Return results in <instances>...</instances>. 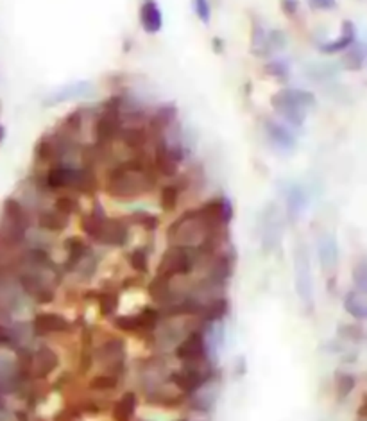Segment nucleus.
Returning <instances> with one entry per match:
<instances>
[{
  "instance_id": "393cba45",
  "label": "nucleus",
  "mask_w": 367,
  "mask_h": 421,
  "mask_svg": "<svg viewBox=\"0 0 367 421\" xmlns=\"http://www.w3.org/2000/svg\"><path fill=\"white\" fill-rule=\"evenodd\" d=\"M140 25L147 34H156L163 27V13L156 0H143L140 6Z\"/></svg>"
},
{
  "instance_id": "dca6fc26",
  "label": "nucleus",
  "mask_w": 367,
  "mask_h": 421,
  "mask_svg": "<svg viewBox=\"0 0 367 421\" xmlns=\"http://www.w3.org/2000/svg\"><path fill=\"white\" fill-rule=\"evenodd\" d=\"M176 118H178V108H176V104H160V106L147 117V130H149L150 134V142H153L154 138L165 134L167 131L176 124Z\"/></svg>"
},
{
  "instance_id": "473e14b6",
  "label": "nucleus",
  "mask_w": 367,
  "mask_h": 421,
  "mask_svg": "<svg viewBox=\"0 0 367 421\" xmlns=\"http://www.w3.org/2000/svg\"><path fill=\"white\" fill-rule=\"evenodd\" d=\"M251 54H255L257 58H267V56H271L267 29L258 20L251 22Z\"/></svg>"
},
{
  "instance_id": "39448f33",
  "label": "nucleus",
  "mask_w": 367,
  "mask_h": 421,
  "mask_svg": "<svg viewBox=\"0 0 367 421\" xmlns=\"http://www.w3.org/2000/svg\"><path fill=\"white\" fill-rule=\"evenodd\" d=\"M198 262H201L194 249L181 248V246H169L163 251L162 258L156 268V276L167 279L185 278L194 271Z\"/></svg>"
},
{
  "instance_id": "f03ea898",
  "label": "nucleus",
  "mask_w": 367,
  "mask_h": 421,
  "mask_svg": "<svg viewBox=\"0 0 367 421\" xmlns=\"http://www.w3.org/2000/svg\"><path fill=\"white\" fill-rule=\"evenodd\" d=\"M271 106L290 127H303L308 111L317 106V99L308 90L283 88L271 97Z\"/></svg>"
},
{
  "instance_id": "49530a36",
  "label": "nucleus",
  "mask_w": 367,
  "mask_h": 421,
  "mask_svg": "<svg viewBox=\"0 0 367 421\" xmlns=\"http://www.w3.org/2000/svg\"><path fill=\"white\" fill-rule=\"evenodd\" d=\"M308 4L316 11H333L337 8V0H308Z\"/></svg>"
},
{
  "instance_id": "603ef678",
  "label": "nucleus",
  "mask_w": 367,
  "mask_h": 421,
  "mask_svg": "<svg viewBox=\"0 0 367 421\" xmlns=\"http://www.w3.org/2000/svg\"><path fill=\"white\" fill-rule=\"evenodd\" d=\"M0 396H2V386H0ZM0 409H2V407H0Z\"/></svg>"
},
{
  "instance_id": "58836bf2",
  "label": "nucleus",
  "mask_w": 367,
  "mask_h": 421,
  "mask_svg": "<svg viewBox=\"0 0 367 421\" xmlns=\"http://www.w3.org/2000/svg\"><path fill=\"white\" fill-rule=\"evenodd\" d=\"M356 386V377L346 371H335V391L340 398H346L353 393Z\"/></svg>"
},
{
  "instance_id": "ea45409f",
  "label": "nucleus",
  "mask_w": 367,
  "mask_h": 421,
  "mask_svg": "<svg viewBox=\"0 0 367 421\" xmlns=\"http://www.w3.org/2000/svg\"><path fill=\"white\" fill-rule=\"evenodd\" d=\"M129 260V265L134 272L139 275H147L149 272V253H147L146 248H136L129 253L127 256Z\"/></svg>"
},
{
  "instance_id": "4468645a",
  "label": "nucleus",
  "mask_w": 367,
  "mask_h": 421,
  "mask_svg": "<svg viewBox=\"0 0 367 421\" xmlns=\"http://www.w3.org/2000/svg\"><path fill=\"white\" fill-rule=\"evenodd\" d=\"M131 239V225L127 217H108L103 233L99 237V246L106 248H124L129 244Z\"/></svg>"
},
{
  "instance_id": "4be33fe9",
  "label": "nucleus",
  "mask_w": 367,
  "mask_h": 421,
  "mask_svg": "<svg viewBox=\"0 0 367 421\" xmlns=\"http://www.w3.org/2000/svg\"><path fill=\"white\" fill-rule=\"evenodd\" d=\"M317 255H319L323 271L332 275L337 269V262H339V244H337L335 235H332V233L321 235L319 242H317Z\"/></svg>"
},
{
  "instance_id": "2f4dec72",
  "label": "nucleus",
  "mask_w": 367,
  "mask_h": 421,
  "mask_svg": "<svg viewBox=\"0 0 367 421\" xmlns=\"http://www.w3.org/2000/svg\"><path fill=\"white\" fill-rule=\"evenodd\" d=\"M139 407V396L133 391H127L115 402L113 406V420L115 421H131V417L136 413Z\"/></svg>"
},
{
  "instance_id": "a211bd4d",
  "label": "nucleus",
  "mask_w": 367,
  "mask_h": 421,
  "mask_svg": "<svg viewBox=\"0 0 367 421\" xmlns=\"http://www.w3.org/2000/svg\"><path fill=\"white\" fill-rule=\"evenodd\" d=\"M117 142L122 144L131 154L146 153V147L150 142V134L147 124H124Z\"/></svg>"
},
{
  "instance_id": "f3484780",
  "label": "nucleus",
  "mask_w": 367,
  "mask_h": 421,
  "mask_svg": "<svg viewBox=\"0 0 367 421\" xmlns=\"http://www.w3.org/2000/svg\"><path fill=\"white\" fill-rule=\"evenodd\" d=\"M91 92H94V87H91L90 81H74V83H68L65 87L58 88V90L51 92L44 101V106L51 108L58 106V104L72 103V101H77V99L88 97V95H91Z\"/></svg>"
},
{
  "instance_id": "8fccbe9b",
  "label": "nucleus",
  "mask_w": 367,
  "mask_h": 421,
  "mask_svg": "<svg viewBox=\"0 0 367 421\" xmlns=\"http://www.w3.org/2000/svg\"><path fill=\"white\" fill-rule=\"evenodd\" d=\"M4 138H6V127L0 124V144L4 142Z\"/></svg>"
},
{
  "instance_id": "a878e982",
  "label": "nucleus",
  "mask_w": 367,
  "mask_h": 421,
  "mask_svg": "<svg viewBox=\"0 0 367 421\" xmlns=\"http://www.w3.org/2000/svg\"><path fill=\"white\" fill-rule=\"evenodd\" d=\"M308 196L307 190L300 185V183H292L288 187L287 194H285V210H287V219L290 222H296L301 217V213L307 210Z\"/></svg>"
},
{
  "instance_id": "412c9836",
  "label": "nucleus",
  "mask_w": 367,
  "mask_h": 421,
  "mask_svg": "<svg viewBox=\"0 0 367 421\" xmlns=\"http://www.w3.org/2000/svg\"><path fill=\"white\" fill-rule=\"evenodd\" d=\"M36 225L47 233H63L70 225V217L58 212L54 206H44L36 212Z\"/></svg>"
},
{
  "instance_id": "a18cd8bd",
  "label": "nucleus",
  "mask_w": 367,
  "mask_h": 421,
  "mask_svg": "<svg viewBox=\"0 0 367 421\" xmlns=\"http://www.w3.org/2000/svg\"><path fill=\"white\" fill-rule=\"evenodd\" d=\"M192 9H194L195 16L201 20L202 24H210V20H212V6H210V0H192Z\"/></svg>"
},
{
  "instance_id": "f704fd0d",
  "label": "nucleus",
  "mask_w": 367,
  "mask_h": 421,
  "mask_svg": "<svg viewBox=\"0 0 367 421\" xmlns=\"http://www.w3.org/2000/svg\"><path fill=\"white\" fill-rule=\"evenodd\" d=\"M97 301H99V310L103 314V318H110L117 312L120 305V294L113 289H108V291H99L95 294Z\"/></svg>"
},
{
  "instance_id": "5701e85b",
  "label": "nucleus",
  "mask_w": 367,
  "mask_h": 421,
  "mask_svg": "<svg viewBox=\"0 0 367 421\" xmlns=\"http://www.w3.org/2000/svg\"><path fill=\"white\" fill-rule=\"evenodd\" d=\"M228 312H229L228 298H224V296H215V298H210L208 301H205V305H202L201 314L198 315L199 325H202V327H208V325L221 323Z\"/></svg>"
},
{
  "instance_id": "aec40b11",
  "label": "nucleus",
  "mask_w": 367,
  "mask_h": 421,
  "mask_svg": "<svg viewBox=\"0 0 367 421\" xmlns=\"http://www.w3.org/2000/svg\"><path fill=\"white\" fill-rule=\"evenodd\" d=\"M147 292H149V298L153 299L154 303L162 308L170 307V305L181 299L179 292L174 287V279L160 278V276H154L150 279L149 285H147Z\"/></svg>"
},
{
  "instance_id": "e433bc0d",
  "label": "nucleus",
  "mask_w": 367,
  "mask_h": 421,
  "mask_svg": "<svg viewBox=\"0 0 367 421\" xmlns=\"http://www.w3.org/2000/svg\"><path fill=\"white\" fill-rule=\"evenodd\" d=\"M54 208L58 210V212L63 213V215L72 217V215H77V213H79L81 203L77 201V197H75L74 194L63 192V194H58V196H56Z\"/></svg>"
},
{
  "instance_id": "f257e3e1",
  "label": "nucleus",
  "mask_w": 367,
  "mask_h": 421,
  "mask_svg": "<svg viewBox=\"0 0 367 421\" xmlns=\"http://www.w3.org/2000/svg\"><path fill=\"white\" fill-rule=\"evenodd\" d=\"M160 176L146 153L129 154L115 162L104 174V192L119 201H133L158 187Z\"/></svg>"
},
{
  "instance_id": "f8f14e48",
  "label": "nucleus",
  "mask_w": 367,
  "mask_h": 421,
  "mask_svg": "<svg viewBox=\"0 0 367 421\" xmlns=\"http://www.w3.org/2000/svg\"><path fill=\"white\" fill-rule=\"evenodd\" d=\"M160 325V310L154 307H143L139 314L117 315L113 327L120 332H154Z\"/></svg>"
},
{
  "instance_id": "cd10ccee",
  "label": "nucleus",
  "mask_w": 367,
  "mask_h": 421,
  "mask_svg": "<svg viewBox=\"0 0 367 421\" xmlns=\"http://www.w3.org/2000/svg\"><path fill=\"white\" fill-rule=\"evenodd\" d=\"M0 217H6V219L13 220L16 225L24 226V228L31 230L32 226V213L22 205L15 196L6 197L2 201V208H0Z\"/></svg>"
},
{
  "instance_id": "9d476101",
  "label": "nucleus",
  "mask_w": 367,
  "mask_h": 421,
  "mask_svg": "<svg viewBox=\"0 0 367 421\" xmlns=\"http://www.w3.org/2000/svg\"><path fill=\"white\" fill-rule=\"evenodd\" d=\"M169 380L170 384H174V387L178 391H181L183 394H194L195 391H199L201 387H205L206 384H210V380H212V371L201 370V367L194 366V364H186L181 370L172 371Z\"/></svg>"
},
{
  "instance_id": "b1692460",
  "label": "nucleus",
  "mask_w": 367,
  "mask_h": 421,
  "mask_svg": "<svg viewBox=\"0 0 367 421\" xmlns=\"http://www.w3.org/2000/svg\"><path fill=\"white\" fill-rule=\"evenodd\" d=\"M65 251H67V256H65L63 269L67 272H75V269L79 268V264L86 258V255L90 253V248L84 242L81 237H68L65 240Z\"/></svg>"
},
{
  "instance_id": "6e6552de",
  "label": "nucleus",
  "mask_w": 367,
  "mask_h": 421,
  "mask_svg": "<svg viewBox=\"0 0 367 421\" xmlns=\"http://www.w3.org/2000/svg\"><path fill=\"white\" fill-rule=\"evenodd\" d=\"M283 232V217L276 203H269L260 215V240L265 251H274L280 246Z\"/></svg>"
},
{
  "instance_id": "6ab92c4d",
  "label": "nucleus",
  "mask_w": 367,
  "mask_h": 421,
  "mask_svg": "<svg viewBox=\"0 0 367 421\" xmlns=\"http://www.w3.org/2000/svg\"><path fill=\"white\" fill-rule=\"evenodd\" d=\"M60 366V357L51 346H40L31 355V377L34 380L49 378Z\"/></svg>"
},
{
  "instance_id": "de8ad7c7",
  "label": "nucleus",
  "mask_w": 367,
  "mask_h": 421,
  "mask_svg": "<svg viewBox=\"0 0 367 421\" xmlns=\"http://www.w3.org/2000/svg\"><path fill=\"white\" fill-rule=\"evenodd\" d=\"M281 9L287 16H296L300 11V0H281Z\"/></svg>"
},
{
  "instance_id": "9b49d317",
  "label": "nucleus",
  "mask_w": 367,
  "mask_h": 421,
  "mask_svg": "<svg viewBox=\"0 0 367 421\" xmlns=\"http://www.w3.org/2000/svg\"><path fill=\"white\" fill-rule=\"evenodd\" d=\"M264 134L274 153L287 156V154H292L294 149H296V134L292 133V130L287 124L278 122L274 118H265Z\"/></svg>"
},
{
  "instance_id": "bb28decb",
  "label": "nucleus",
  "mask_w": 367,
  "mask_h": 421,
  "mask_svg": "<svg viewBox=\"0 0 367 421\" xmlns=\"http://www.w3.org/2000/svg\"><path fill=\"white\" fill-rule=\"evenodd\" d=\"M106 219L108 213L106 210H104V206L101 205V203H95L94 208H91L90 212L83 217V220H81V228H83L84 235L94 240V242H99V237L101 233H103L104 225H106Z\"/></svg>"
},
{
  "instance_id": "c85d7f7f",
  "label": "nucleus",
  "mask_w": 367,
  "mask_h": 421,
  "mask_svg": "<svg viewBox=\"0 0 367 421\" xmlns=\"http://www.w3.org/2000/svg\"><path fill=\"white\" fill-rule=\"evenodd\" d=\"M356 42V25L353 24L352 20H344L342 22V34L340 38L326 42V44L319 45V51L323 54H339L344 52L347 47H352Z\"/></svg>"
},
{
  "instance_id": "72a5a7b5",
  "label": "nucleus",
  "mask_w": 367,
  "mask_h": 421,
  "mask_svg": "<svg viewBox=\"0 0 367 421\" xmlns=\"http://www.w3.org/2000/svg\"><path fill=\"white\" fill-rule=\"evenodd\" d=\"M342 65L344 68L352 72L362 70L363 65H366V45L356 39L352 47H347L342 56Z\"/></svg>"
},
{
  "instance_id": "09e8293b",
  "label": "nucleus",
  "mask_w": 367,
  "mask_h": 421,
  "mask_svg": "<svg viewBox=\"0 0 367 421\" xmlns=\"http://www.w3.org/2000/svg\"><path fill=\"white\" fill-rule=\"evenodd\" d=\"M15 341V332L9 327H6L4 323H0V346L11 344Z\"/></svg>"
},
{
  "instance_id": "c9c22d12",
  "label": "nucleus",
  "mask_w": 367,
  "mask_h": 421,
  "mask_svg": "<svg viewBox=\"0 0 367 421\" xmlns=\"http://www.w3.org/2000/svg\"><path fill=\"white\" fill-rule=\"evenodd\" d=\"M127 220H129V225L140 226V228L146 230V232H156L160 226V217L156 215V213L146 212V210H134V212L127 217Z\"/></svg>"
},
{
  "instance_id": "37998d69",
  "label": "nucleus",
  "mask_w": 367,
  "mask_h": 421,
  "mask_svg": "<svg viewBox=\"0 0 367 421\" xmlns=\"http://www.w3.org/2000/svg\"><path fill=\"white\" fill-rule=\"evenodd\" d=\"M352 278H353V284H355L356 291L367 292V262H366V258L359 260V264L353 268Z\"/></svg>"
},
{
  "instance_id": "0eeeda50",
  "label": "nucleus",
  "mask_w": 367,
  "mask_h": 421,
  "mask_svg": "<svg viewBox=\"0 0 367 421\" xmlns=\"http://www.w3.org/2000/svg\"><path fill=\"white\" fill-rule=\"evenodd\" d=\"M45 275L47 271H38V269H18L15 275L22 294L40 305H49L56 299L54 285L49 282V278H45Z\"/></svg>"
},
{
  "instance_id": "1a4fd4ad",
  "label": "nucleus",
  "mask_w": 367,
  "mask_h": 421,
  "mask_svg": "<svg viewBox=\"0 0 367 421\" xmlns=\"http://www.w3.org/2000/svg\"><path fill=\"white\" fill-rule=\"evenodd\" d=\"M174 355L178 360H181L183 364H201L208 358V350H206V341H205V330L202 328H195V330L188 332L183 341H179L176 344Z\"/></svg>"
},
{
  "instance_id": "ddd939ff",
  "label": "nucleus",
  "mask_w": 367,
  "mask_h": 421,
  "mask_svg": "<svg viewBox=\"0 0 367 421\" xmlns=\"http://www.w3.org/2000/svg\"><path fill=\"white\" fill-rule=\"evenodd\" d=\"M199 213L208 220L215 230H226L233 219V205L226 196H219L198 206Z\"/></svg>"
},
{
  "instance_id": "3c124183",
  "label": "nucleus",
  "mask_w": 367,
  "mask_h": 421,
  "mask_svg": "<svg viewBox=\"0 0 367 421\" xmlns=\"http://www.w3.org/2000/svg\"><path fill=\"white\" fill-rule=\"evenodd\" d=\"M16 416H18V421H29L27 416H25V414H22V413H18Z\"/></svg>"
},
{
  "instance_id": "2eb2a0df",
  "label": "nucleus",
  "mask_w": 367,
  "mask_h": 421,
  "mask_svg": "<svg viewBox=\"0 0 367 421\" xmlns=\"http://www.w3.org/2000/svg\"><path fill=\"white\" fill-rule=\"evenodd\" d=\"M32 334L38 337L52 334H67L72 328L70 321L58 312H38L31 321Z\"/></svg>"
},
{
  "instance_id": "a19ab883",
  "label": "nucleus",
  "mask_w": 367,
  "mask_h": 421,
  "mask_svg": "<svg viewBox=\"0 0 367 421\" xmlns=\"http://www.w3.org/2000/svg\"><path fill=\"white\" fill-rule=\"evenodd\" d=\"M264 72L274 79H287L290 75V65L285 59H271L264 65Z\"/></svg>"
},
{
  "instance_id": "7c9ffc66",
  "label": "nucleus",
  "mask_w": 367,
  "mask_h": 421,
  "mask_svg": "<svg viewBox=\"0 0 367 421\" xmlns=\"http://www.w3.org/2000/svg\"><path fill=\"white\" fill-rule=\"evenodd\" d=\"M344 310L356 321H363L367 318V298L366 292L352 289L344 296Z\"/></svg>"
},
{
  "instance_id": "4c0bfd02",
  "label": "nucleus",
  "mask_w": 367,
  "mask_h": 421,
  "mask_svg": "<svg viewBox=\"0 0 367 421\" xmlns=\"http://www.w3.org/2000/svg\"><path fill=\"white\" fill-rule=\"evenodd\" d=\"M119 386V375L115 373H103V375H95V377L90 378V382H88V387L91 391H113L115 387Z\"/></svg>"
},
{
  "instance_id": "c756f323",
  "label": "nucleus",
  "mask_w": 367,
  "mask_h": 421,
  "mask_svg": "<svg viewBox=\"0 0 367 421\" xmlns=\"http://www.w3.org/2000/svg\"><path fill=\"white\" fill-rule=\"evenodd\" d=\"M186 187H188V177L181 176V180L172 183H167L160 189V206H162L163 212H174L179 205V197L185 192Z\"/></svg>"
},
{
  "instance_id": "c03bdc74",
  "label": "nucleus",
  "mask_w": 367,
  "mask_h": 421,
  "mask_svg": "<svg viewBox=\"0 0 367 421\" xmlns=\"http://www.w3.org/2000/svg\"><path fill=\"white\" fill-rule=\"evenodd\" d=\"M267 39H269V47H271V52L283 51L288 44L287 34H285L283 31H280V29H271V31H267Z\"/></svg>"
},
{
  "instance_id": "20e7f679",
  "label": "nucleus",
  "mask_w": 367,
  "mask_h": 421,
  "mask_svg": "<svg viewBox=\"0 0 367 421\" xmlns=\"http://www.w3.org/2000/svg\"><path fill=\"white\" fill-rule=\"evenodd\" d=\"M185 160V147L181 142H172L165 134L153 140V162L154 170L160 177H178L179 163Z\"/></svg>"
},
{
  "instance_id": "423d86ee",
  "label": "nucleus",
  "mask_w": 367,
  "mask_h": 421,
  "mask_svg": "<svg viewBox=\"0 0 367 421\" xmlns=\"http://www.w3.org/2000/svg\"><path fill=\"white\" fill-rule=\"evenodd\" d=\"M294 285L300 296L301 303L307 310H312L316 299H314V276L312 265H310V255L304 242H297L294 246Z\"/></svg>"
},
{
  "instance_id": "79ce46f5",
  "label": "nucleus",
  "mask_w": 367,
  "mask_h": 421,
  "mask_svg": "<svg viewBox=\"0 0 367 421\" xmlns=\"http://www.w3.org/2000/svg\"><path fill=\"white\" fill-rule=\"evenodd\" d=\"M337 334L340 339H346L349 343H362L363 341V328L360 325H340L337 328Z\"/></svg>"
},
{
  "instance_id": "7ed1b4c3",
  "label": "nucleus",
  "mask_w": 367,
  "mask_h": 421,
  "mask_svg": "<svg viewBox=\"0 0 367 421\" xmlns=\"http://www.w3.org/2000/svg\"><path fill=\"white\" fill-rule=\"evenodd\" d=\"M124 95H111L101 106L99 113L94 118V144L103 149H110L119 138L124 126L122 106Z\"/></svg>"
}]
</instances>
